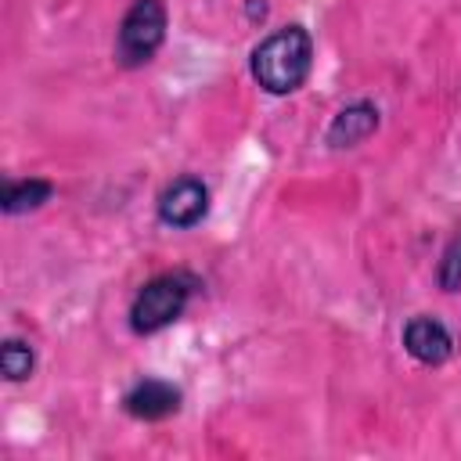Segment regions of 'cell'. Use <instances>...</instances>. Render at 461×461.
<instances>
[{
  "label": "cell",
  "instance_id": "cell-1",
  "mask_svg": "<svg viewBox=\"0 0 461 461\" xmlns=\"http://www.w3.org/2000/svg\"><path fill=\"white\" fill-rule=\"evenodd\" d=\"M252 79L267 90V94H295L313 68V36L303 25H285L274 29L267 40H259L252 47L249 58Z\"/></svg>",
  "mask_w": 461,
  "mask_h": 461
},
{
  "label": "cell",
  "instance_id": "cell-2",
  "mask_svg": "<svg viewBox=\"0 0 461 461\" xmlns=\"http://www.w3.org/2000/svg\"><path fill=\"white\" fill-rule=\"evenodd\" d=\"M198 281L184 270H173V274H158L151 277L130 303V328L137 335H155L162 331L166 324L180 321L191 295H194Z\"/></svg>",
  "mask_w": 461,
  "mask_h": 461
},
{
  "label": "cell",
  "instance_id": "cell-3",
  "mask_svg": "<svg viewBox=\"0 0 461 461\" xmlns=\"http://www.w3.org/2000/svg\"><path fill=\"white\" fill-rule=\"evenodd\" d=\"M166 40V4L162 0H133L119 22L115 36V61L122 68L148 65Z\"/></svg>",
  "mask_w": 461,
  "mask_h": 461
},
{
  "label": "cell",
  "instance_id": "cell-4",
  "mask_svg": "<svg viewBox=\"0 0 461 461\" xmlns=\"http://www.w3.org/2000/svg\"><path fill=\"white\" fill-rule=\"evenodd\" d=\"M155 209H158V220H162L166 227L187 230V227H194V223L209 212V187H205L198 176L184 173V176H176L173 184L162 187Z\"/></svg>",
  "mask_w": 461,
  "mask_h": 461
},
{
  "label": "cell",
  "instance_id": "cell-5",
  "mask_svg": "<svg viewBox=\"0 0 461 461\" xmlns=\"http://www.w3.org/2000/svg\"><path fill=\"white\" fill-rule=\"evenodd\" d=\"M403 349H407L418 364L436 367V364L450 360V353H454V339H450V331L443 328V321L418 313V317H411V321L403 324Z\"/></svg>",
  "mask_w": 461,
  "mask_h": 461
},
{
  "label": "cell",
  "instance_id": "cell-6",
  "mask_svg": "<svg viewBox=\"0 0 461 461\" xmlns=\"http://www.w3.org/2000/svg\"><path fill=\"white\" fill-rule=\"evenodd\" d=\"M122 407L137 421H162V418L180 411V389L173 382H162V378H140L122 396Z\"/></svg>",
  "mask_w": 461,
  "mask_h": 461
},
{
  "label": "cell",
  "instance_id": "cell-7",
  "mask_svg": "<svg viewBox=\"0 0 461 461\" xmlns=\"http://www.w3.org/2000/svg\"><path fill=\"white\" fill-rule=\"evenodd\" d=\"M378 122H382V115H378V108H375L371 101H353V104H346V108L331 119V126H328V144H331V148H357L360 140H367V137L378 130Z\"/></svg>",
  "mask_w": 461,
  "mask_h": 461
},
{
  "label": "cell",
  "instance_id": "cell-8",
  "mask_svg": "<svg viewBox=\"0 0 461 461\" xmlns=\"http://www.w3.org/2000/svg\"><path fill=\"white\" fill-rule=\"evenodd\" d=\"M54 194V184L43 180V176H25V180H7L4 184V194H0V205L7 216H18V212H32L40 209L43 202H50Z\"/></svg>",
  "mask_w": 461,
  "mask_h": 461
},
{
  "label": "cell",
  "instance_id": "cell-9",
  "mask_svg": "<svg viewBox=\"0 0 461 461\" xmlns=\"http://www.w3.org/2000/svg\"><path fill=\"white\" fill-rule=\"evenodd\" d=\"M32 364H36V357H32V346L29 342L7 339L0 346V371H4L7 382H25L32 375Z\"/></svg>",
  "mask_w": 461,
  "mask_h": 461
},
{
  "label": "cell",
  "instance_id": "cell-10",
  "mask_svg": "<svg viewBox=\"0 0 461 461\" xmlns=\"http://www.w3.org/2000/svg\"><path fill=\"white\" fill-rule=\"evenodd\" d=\"M439 288L443 292H457L461 288V230L447 241V249L439 256Z\"/></svg>",
  "mask_w": 461,
  "mask_h": 461
},
{
  "label": "cell",
  "instance_id": "cell-11",
  "mask_svg": "<svg viewBox=\"0 0 461 461\" xmlns=\"http://www.w3.org/2000/svg\"><path fill=\"white\" fill-rule=\"evenodd\" d=\"M267 14V4L263 0H249V18H263Z\"/></svg>",
  "mask_w": 461,
  "mask_h": 461
}]
</instances>
